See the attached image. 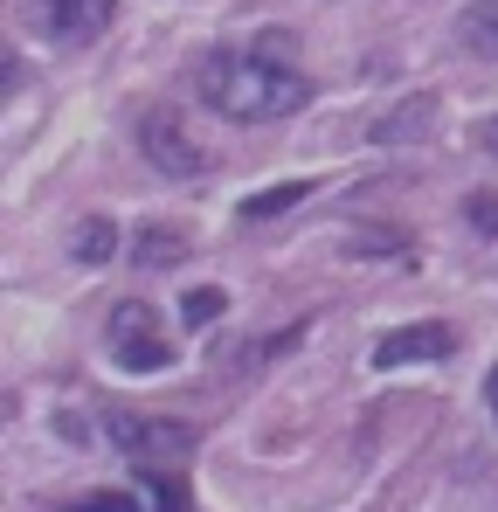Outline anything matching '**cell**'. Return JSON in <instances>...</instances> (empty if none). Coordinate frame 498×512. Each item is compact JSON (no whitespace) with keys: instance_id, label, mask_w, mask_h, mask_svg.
<instances>
[{"instance_id":"13","label":"cell","mask_w":498,"mask_h":512,"mask_svg":"<svg viewBox=\"0 0 498 512\" xmlns=\"http://www.w3.org/2000/svg\"><path fill=\"white\" fill-rule=\"evenodd\" d=\"M464 222H471L478 236H498V187H471V194H464Z\"/></svg>"},{"instance_id":"9","label":"cell","mask_w":498,"mask_h":512,"mask_svg":"<svg viewBox=\"0 0 498 512\" xmlns=\"http://www.w3.org/2000/svg\"><path fill=\"white\" fill-rule=\"evenodd\" d=\"M457 42L478 49V56H498V0H478L457 14Z\"/></svg>"},{"instance_id":"16","label":"cell","mask_w":498,"mask_h":512,"mask_svg":"<svg viewBox=\"0 0 498 512\" xmlns=\"http://www.w3.org/2000/svg\"><path fill=\"white\" fill-rule=\"evenodd\" d=\"M367 250H402V236H353L346 256H367Z\"/></svg>"},{"instance_id":"2","label":"cell","mask_w":498,"mask_h":512,"mask_svg":"<svg viewBox=\"0 0 498 512\" xmlns=\"http://www.w3.org/2000/svg\"><path fill=\"white\" fill-rule=\"evenodd\" d=\"M111 360L125 374H160V367H173V340H160V312L146 298H125L111 312Z\"/></svg>"},{"instance_id":"7","label":"cell","mask_w":498,"mask_h":512,"mask_svg":"<svg viewBox=\"0 0 498 512\" xmlns=\"http://www.w3.org/2000/svg\"><path fill=\"white\" fill-rule=\"evenodd\" d=\"M429 118H436V97H409V104H395L381 125H374V139L381 146H402V139H422L429 132Z\"/></svg>"},{"instance_id":"18","label":"cell","mask_w":498,"mask_h":512,"mask_svg":"<svg viewBox=\"0 0 498 512\" xmlns=\"http://www.w3.org/2000/svg\"><path fill=\"white\" fill-rule=\"evenodd\" d=\"M485 139H492V146H498V125H492V132H485Z\"/></svg>"},{"instance_id":"4","label":"cell","mask_w":498,"mask_h":512,"mask_svg":"<svg viewBox=\"0 0 498 512\" xmlns=\"http://www.w3.org/2000/svg\"><path fill=\"white\" fill-rule=\"evenodd\" d=\"M104 436H111L118 450H132L139 464H146V457H180V450H194V429H187V423L132 416V409H111V416H104Z\"/></svg>"},{"instance_id":"6","label":"cell","mask_w":498,"mask_h":512,"mask_svg":"<svg viewBox=\"0 0 498 512\" xmlns=\"http://www.w3.org/2000/svg\"><path fill=\"white\" fill-rule=\"evenodd\" d=\"M111 14H118V0H42V21H49L63 42H83V35L111 28Z\"/></svg>"},{"instance_id":"12","label":"cell","mask_w":498,"mask_h":512,"mask_svg":"<svg viewBox=\"0 0 498 512\" xmlns=\"http://www.w3.org/2000/svg\"><path fill=\"white\" fill-rule=\"evenodd\" d=\"M222 312H229V298H222L215 284H201V291L180 298V319H187V326H208V319H222Z\"/></svg>"},{"instance_id":"10","label":"cell","mask_w":498,"mask_h":512,"mask_svg":"<svg viewBox=\"0 0 498 512\" xmlns=\"http://www.w3.org/2000/svg\"><path fill=\"white\" fill-rule=\"evenodd\" d=\"M312 194V180H284V187H263V194H249L243 201V222H277V215H291L298 201Z\"/></svg>"},{"instance_id":"1","label":"cell","mask_w":498,"mask_h":512,"mask_svg":"<svg viewBox=\"0 0 498 512\" xmlns=\"http://www.w3.org/2000/svg\"><path fill=\"white\" fill-rule=\"evenodd\" d=\"M194 90H201L208 111H222V118H236V125L291 118V111L312 104V84H305L298 70L263 63V56H208L201 77H194Z\"/></svg>"},{"instance_id":"11","label":"cell","mask_w":498,"mask_h":512,"mask_svg":"<svg viewBox=\"0 0 498 512\" xmlns=\"http://www.w3.org/2000/svg\"><path fill=\"white\" fill-rule=\"evenodd\" d=\"M111 250H118V229H111L104 215H90V222L77 229V243H70V256L90 263V270H97V263H111Z\"/></svg>"},{"instance_id":"14","label":"cell","mask_w":498,"mask_h":512,"mask_svg":"<svg viewBox=\"0 0 498 512\" xmlns=\"http://www.w3.org/2000/svg\"><path fill=\"white\" fill-rule=\"evenodd\" d=\"M63 512H139L125 492H90V499H77V506H63Z\"/></svg>"},{"instance_id":"3","label":"cell","mask_w":498,"mask_h":512,"mask_svg":"<svg viewBox=\"0 0 498 512\" xmlns=\"http://www.w3.org/2000/svg\"><path fill=\"white\" fill-rule=\"evenodd\" d=\"M139 146H146V160H153L166 180H194V173H208L201 139H194L173 111H146V118H139Z\"/></svg>"},{"instance_id":"8","label":"cell","mask_w":498,"mask_h":512,"mask_svg":"<svg viewBox=\"0 0 498 512\" xmlns=\"http://www.w3.org/2000/svg\"><path fill=\"white\" fill-rule=\"evenodd\" d=\"M132 256H139V270H173V263L187 256V236H180V229H166V222H153V229H139Z\"/></svg>"},{"instance_id":"15","label":"cell","mask_w":498,"mask_h":512,"mask_svg":"<svg viewBox=\"0 0 498 512\" xmlns=\"http://www.w3.org/2000/svg\"><path fill=\"white\" fill-rule=\"evenodd\" d=\"M146 485H153V499H160V512H180V499H187V492H180L173 478H146Z\"/></svg>"},{"instance_id":"5","label":"cell","mask_w":498,"mask_h":512,"mask_svg":"<svg viewBox=\"0 0 498 512\" xmlns=\"http://www.w3.org/2000/svg\"><path fill=\"white\" fill-rule=\"evenodd\" d=\"M457 353V333L443 326V319H429V326H402V333H388V340L374 346V367H409V360H450Z\"/></svg>"},{"instance_id":"17","label":"cell","mask_w":498,"mask_h":512,"mask_svg":"<svg viewBox=\"0 0 498 512\" xmlns=\"http://www.w3.org/2000/svg\"><path fill=\"white\" fill-rule=\"evenodd\" d=\"M492 416H498V367H492Z\"/></svg>"}]
</instances>
